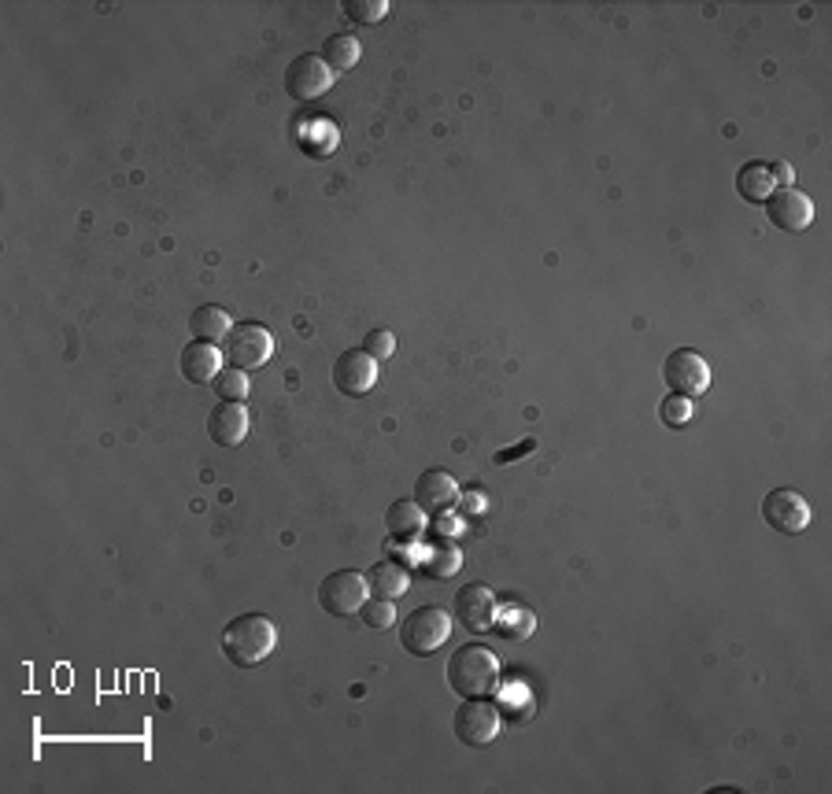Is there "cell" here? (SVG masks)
Wrapping results in <instances>:
<instances>
[{
	"label": "cell",
	"mask_w": 832,
	"mask_h": 794,
	"mask_svg": "<svg viewBox=\"0 0 832 794\" xmlns=\"http://www.w3.org/2000/svg\"><path fill=\"white\" fill-rule=\"evenodd\" d=\"M278 647V625L267 614H241L222 632V651L241 669L263 665Z\"/></svg>",
	"instance_id": "1"
},
{
	"label": "cell",
	"mask_w": 832,
	"mask_h": 794,
	"mask_svg": "<svg viewBox=\"0 0 832 794\" xmlns=\"http://www.w3.org/2000/svg\"><path fill=\"white\" fill-rule=\"evenodd\" d=\"M500 684V657L481 643H462L448 657V687L462 699H485Z\"/></svg>",
	"instance_id": "2"
},
{
	"label": "cell",
	"mask_w": 832,
	"mask_h": 794,
	"mask_svg": "<svg viewBox=\"0 0 832 794\" xmlns=\"http://www.w3.org/2000/svg\"><path fill=\"white\" fill-rule=\"evenodd\" d=\"M452 636V617L441 606H419L408 621L400 625V643L408 654L430 657L444 647V639Z\"/></svg>",
	"instance_id": "3"
},
{
	"label": "cell",
	"mask_w": 832,
	"mask_h": 794,
	"mask_svg": "<svg viewBox=\"0 0 832 794\" xmlns=\"http://www.w3.org/2000/svg\"><path fill=\"white\" fill-rule=\"evenodd\" d=\"M274 355V333L259 322H241L226 336V358L237 370H259Z\"/></svg>",
	"instance_id": "4"
},
{
	"label": "cell",
	"mask_w": 832,
	"mask_h": 794,
	"mask_svg": "<svg viewBox=\"0 0 832 794\" xmlns=\"http://www.w3.org/2000/svg\"><path fill=\"white\" fill-rule=\"evenodd\" d=\"M366 603V573L355 569H337L318 584V606L333 617H352L360 614Z\"/></svg>",
	"instance_id": "5"
},
{
	"label": "cell",
	"mask_w": 832,
	"mask_h": 794,
	"mask_svg": "<svg viewBox=\"0 0 832 794\" xmlns=\"http://www.w3.org/2000/svg\"><path fill=\"white\" fill-rule=\"evenodd\" d=\"M333 82H337V74L330 71V63L315 52L296 56L285 71V93L300 104H312V100H318V96H326Z\"/></svg>",
	"instance_id": "6"
},
{
	"label": "cell",
	"mask_w": 832,
	"mask_h": 794,
	"mask_svg": "<svg viewBox=\"0 0 832 794\" xmlns=\"http://www.w3.org/2000/svg\"><path fill=\"white\" fill-rule=\"evenodd\" d=\"M452 728H456L462 747H489L492 739L500 735V710L485 699H462L456 716H452Z\"/></svg>",
	"instance_id": "7"
},
{
	"label": "cell",
	"mask_w": 832,
	"mask_h": 794,
	"mask_svg": "<svg viewBox=\"0 0 832 794\" xmlns=\"http://www.w3.org/2000/svg\"><path fill=\"white\" fill-rule=\"evenodd\" d=\"M663 377L677 395H689V400H695V395H703L711 389L707 358H703L700 352H692V347H677V352H670V358H666V366H663Z\"/></svg>",
	"instance_id": "8"
},
{
	"label": "cell",
	"mask_w": 832,
	"mask_h": 794,
	"mask_svg": "<svg viewBox=\"0 0 832 794\" xmlns=\"http://www.w3.org/2000/svg\"><path fill=\"white\" fill-rule=\"evenodd\" d=\"M762 518H766L770 529L785 532V536H799L810 525V502L796 488H773L762 499Z\"/></svg>",
	"instance_id": "9"
},
{
	"label": "cell",
	"mask_w": 832,
	"mask_h": 794,
	"mask_svg": "<svg viewBox=\"0 0 832 794\" xmlns=\"http://www.w3.org/2000/svg\"><path fill=\"white\" fill-rule=\"evenodd\" d=\"M374 381H377V358L374 355H366L363 347H348V352L337 355V363H333L337 392H344L355 400V395L371 392Z\"/></svg>",
	"instance_id": "10"
},
{
	"label": "cell",
	"mask_w": 832,
	"mask_h": 794,
	"mask_svg": "<svg viewBox=\"0 0 832 794\" xmlns=\"http://www.w3.org/2000/svg\"><path fill=\"white\" fill-rule=\"evenodd\" d=\"M770 222L785 234H802V229L815 222V203H810L807 192L799 189H773V197L766 200Z\"/></svg>",
	"instance_id": "11"
},
{
	"label": "cell",
	"mask_w": 832,
	"mask_h": 794,
	"mask_svg": "<svg viewBox=\"0 0 832 794\" xmlns=\"http://www.w3.org/2000/svg\"><path fill=\"white\" fill-rule=\"evenodd\" d=\"M414 502L425 514H444L459 502V484L448 470H425L414 481Z\"/></svg>",
	"instance_id": "12"
},
{
	"label": "cell",
	"mask_w": 832,
	"mask_h": 794,
	"mask_svg": "<svg viewBox=\"0 0 832 794\" xmlns=\"http://www.w3.org/2000/svg\"><path fill=\"white\" fill-rule=\"evenodd\" d=\"M452 609H456V617L470 632H485V628H492V621H496V595H492L485 584H467L459 588Z\"/></svg>",
	"instance_id": "13"
},
{
	"label": "cell",
	"mask_w": 832,
	"mask_h": 794,
	"mask_svg": "<svg viewBox=\"0 0 832 794\" xmlns=\"http://www.w3.org/2000/svg\"><path fill=\"white\" fill-rule=\"evenodd\" d=\"M208 437L215 440L219 448H241L248 437L245 403H219L215 411L208 414Z\"/></svg>",
	"instance_id": "14"
},
{
	"label": "cell",
	"mask_w": 832,
	"mask_h": 794,
	"mask_svg": "<svg viewBox=\"0 0 832 794\" xmlns=\"http://www.w3.org/2000/svg\"><path fill=\"white\" fill-rule=\"evenodd\" d=\"M222 374V352L219 344L208 341H192L181 347V377L192 384H215V377Z\"/></svg>",
	"instance_id": "15"
},
{
	"label": "cell",
	"mask_w": 832,
	"mask_h": 794,
	"mask_svg": "<svg viewBox=\"0 0 832 794\" xmlns=\"http://www.w3.org/2000/svg\"><path fill=\"white\" fill-rule=\"evenodd\" d=\"M411 588V569L403 566L400 558H385L377 561V566H371V573H366V592H374V599H400L403 592Z\"/></svg>",
	"instance_id": "16"
},
{
	"label": "cell",
	"mask_w": 832,
	"mask_h": 794,
	"mask_svg": "<svg viewBox=\"0 0 832 794\" xmlns=\"http://www.w3.org/2000/svg\"><path fill=\"white\" fill-rule=\"evenodd\" d=\"M425 525V510L414 499H396L385 510V529H389L392 540H411L419 536Z\"/></svg>",
	"instance_id": "17"
},
{
	"label": "cell",
	"mask_w": 832,
	"mask_h": 794,
	"mask_svg": "<svg viewBox=\"0 0 832 794\" xmlns=\"http://www.w3.org/2000/svg\"><path fill=\"white\" fill-rule=\"evenodd\" d=\"M773 189H777V181H773L770 174V163L754 159V163H743L740 174H737V192L748 203H766L773 197Z\"/></svg>",
	"instance_id": "18"
},
{
	"label": "cell",
	"mask_w": 832,
	"mask_h": 794,
	"mask_svg": "<svg viewBox=\"0 0 832 794\" xmlns=\"http://www.w3.org/2000/svg\"><path fill=\"white\" fill-rule=\"evenodd\" d=\"M189 329H192V336H197V341L215 344V341H226L230 329H234V322H230V315L222 311V307L208 304V307H197V311H192Z\"/></svg>",
	"instance_id": "19"
},
{
	"label": "cell",
	"mask_w": 832,
	"mask_h": 794,
	"mask_svg": "<svg viewBox=\"0 0 832 794\" xmlns=\"http://www.w3.org/2000/svg\"><path fill=\"white\" fill-rule=\"evenodd\" d=\"M459 566H462V555H459V547H452V544H430L419 555V569L430 580H444V577H456L459 573Z\"/></svg>",
	"instance_id": "20"
},
{
	"label": "cell",
	"mask_w": 832,
	"mask_h": 794,
	"mask_svg": "<svg viewBox=\"0 0 832 794\" xmlns=\"http://www.w3.org/2000/svg\"><path fill=\"white\" fill-rule=\"evenodd\" d=\"M360 52H363V45H360V37H352V34H333L330 42L323 45V60L330 63L333 74L352 71V67L360 63Z\"/></svg>",
	"instance_id": "21"
},
{
	"label": "cell",
	"mask_w": 832,
	"mask_h": 794,
	"mask_svg": "<svg viewBox=\"0 0 832 794\" xmlns=\"http://www.w3.org/2000/svg\"><path fill=\"white\" fill-rule=\"evenodd\" d=\"M492 628H496L503 639H529L537 628V617L529 614L526 606H503L496 614V621H492Z\"/></svg>",
	"instance_id": "22"
},
{
	"label": "cell",
	"mask_w": 832,
	"mask_h": 794,
	"mask_svg": "<svg viewBox=\"0 0 832 794\" xmlns=\"http://www.w3.org/2000/svg\"><path fill=\"white\" fill-rule=\"evenodd\" d=\"M215 395L222 403H245L248 400V370H222L215 377Z\"/></svg>",
	"instance_id": "23"
},
{
	"label": "cell",
	"mask_w": 832,
	"mask_h": 794,
	"mask_svg": "<svg viewBox=\"0 0 832 794\" xmlns=\"http://www.w3.org/2000/svg\"><path fill=\"white\" fill-rule=\"evenodd\" d=\"M659 418H663L666 429H684V425L692 422V400H689V395L670 392V395H666V400L659 403Z\"/></svg>",
	"instance_id": "24"
},
{
	"label": "cell",
	"mask_w": 832,
	"mask_h": 794,
	"mask_svg": "<svg viewBox=\"0 0 832 794\" xmlns=\"http://www.w3.org/2000/svg\"><path fill=\"white\" fill-rule=\"evenodd\" d=\"M344 15L352 19V23L374 26L389 15V0H344Z\"/></svg>",
	"instance_id": "25"
},
{
	"label": "cell",
	"mask_w": 832,
	"mask_h": 794,
	"mask_svg": "<svg viewBox=\"0 0 832 794\" xmlns=\"http://www.w3.org/2000/svg\"><path fill=\"white\" fill-rule=\"evenodd\" d=\"M360 621L366 628H374V632H382V628H389L396 621V606L389 603V599H374V603H363Z\"/></svg>",
	"instance_id": "26"
},
{
	"label": "cell",
	"mask_w": 832,
	"mask_h": 794,
	"mask_svg": "<svg viewBox=\"0 0 832 794\" xmlns=\"http://www.w3.org/2000/svg\"><path fill=\"white\" fill-rule=\"evenodd\" d=\"M363 352L374 355V358H389L396 352V336L389 333V329H371L363 341Z\"/></svg>",
	"instance_id": "27"
},
{
	"label": "cell",
	"mask_w": 832,
	"mask_h": 794,
	"mask_svg": "<svg viewBox=\"0 0 832 794\" xmlns=\"http://www.w3.org/2000/svg\"><path fill=\"white\" fill-rule=\"evenodd\" d=\"M537 448V440H522V443H515V448H503V451H496V466H507V462H518L522 454H529Z\"/></svg>",
	"instance_id": "28"
},
{
	"label": "cell",
	"mask_w": 832,
	"mask_h": 794,
	"mask_svg": "<svg viewBox=\"0 0 832 794\" xmlns=\"http://www.w3.org/2000/svg\"><path fill=\"white\" fill-rule=\"evenodd\" d=\"M770 174H773V181H781V189H788L792 178H796V170H792L785 159H773L770 163Z\"/></svg>",
	"instance_id": "29"
},
{
	"label": "cell",
	"mask_w": 832,
	"mask_h": 794,
	"mask_svg": "<svg viewBox=\"0 0 832 794\" xmlns=\"http://www.w3.org/2000/svg\"><path fill=\"white\" fill-rule=\"evenodd\" d=\"M462 510H467V514H481V510H485V499H481L478 491H473V496L462 499Z\"/></svg>",
	"instance_id": "30"
}]
</instances>
